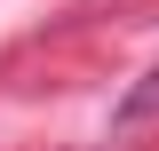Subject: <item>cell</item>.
<instances>
[{"label": "cell", "mask_w": 159, "mask_h": 151, "mask_svg": "<svg viewBox=\"0 0 159 151\" xmlns=\"http://www.w3.org/2000/svg\"><path fill=\"white\" fill-rule=\"evenodd\" d=\"M151 127H159V64L111 103V143H135V135H151Z\"/></svg>", "instance_id": "1"}]
</instances>
